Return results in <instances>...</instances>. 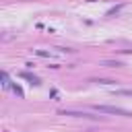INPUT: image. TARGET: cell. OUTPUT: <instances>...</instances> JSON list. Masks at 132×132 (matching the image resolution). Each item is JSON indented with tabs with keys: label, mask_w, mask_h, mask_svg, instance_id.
I'll return each mask as SVG.
<instances>
[{
	"label": "cell",
	"mask_w": 132,
	"mask_h": 132,
	"mask_svg": "<svg viewBox=\"0 0 132 132\" xmlns=\"http://www.w3.org/2000/svg\"><path fill=\"white\" fill-rule=\"evenodd\" d=\"M33 54L35 56H41V58H52V54L50 52H43V50H33Z\"/></svg>",
	"instance_id": "cell-4"
},
{
	"label": "cell",
	"mask_w": 132,
	"mask_h": 132,
	"mask_svg": "<svg viewBox=\"0 0 132 132\" xmlns=\"http://www.w3.org/2000/svg\"><path fill=\"white\" fill-rule=\"evenodd\" d=\"M2 85H4V87H10V82H8V74H6V72H2Z\"/></svg>",
	"instance_id": "cell-5"
},
{
	"label": "cell",
	"mask_w": 132,
	"mask_h": 132,
	"mask_svg": "<svg viewBox=\"0 0 132 132\" xmlns=\"http://www.w3.org/2000/svg\"><path fill=\"white\" fill-rule=\"evenodd\" d=\"M118 95H132V91H118Z\"/></svg>",
	"instance_id": "cell-7"
},
{
	"label": "cell",
	"mask_w": 132,
	"mask_h": 132,
	"mask_svg": "<svg viewBox=\"0 0 132 132\" xmlns=\"http://www.w3.org/2000/svg\"><path fill=\"white\" fill-rule=\"evenodd\" d=\"M91 82H99V85H116V80H109V78H93Z\"/></svg>",
	"instance_id": "cell-3"
},
{
	"label": "cell",
	"mask_w": 132,
	"mask_h": 132,
	"mask_svg": "<svg viewBox=\"0 0 132 132\" xmlns=\"http://www.w3.org/2000/svg\"><path fill=\"white\" fill-rule=\"evenodd\" d=\"M105 66H113V68H116V66H122V64H120V62H105Z\"/></svg>",
	"instance_id": "cell-6"
},
{
	"label": "cell",
	"mask_w": 132,
	"mask_h": 132,
	"mask_svg": "<svg viewBox=\"0 0 132 132\" xmlns=\"http://www.w3.org/2000/svg\"><path fill=\"white\" fill-rule=\"evenodd\" d=\"M21 76H23V78H27V80H31V85H35V87H37V85H41V80H39L35 74H29V72H21Z\"/></svg>",
	"instance_id": "cell-2"
},
{
	"label": "cell",
	"mask_w": 132,
	"mask_h": 132,
	"mask_svg": "<svg viewBox=\"0 0 132 132\" xmlns=\"http://www.w3.org/2000/svg\"><path fill=\"white\" fill-rule=\"evenodd\" d=\"M93 109H95V111H99V113H116V116H128V111H126V109H122V107H113V105H93Z\"/></svg>",
	"instance_id": "cell-1"
}]
</instances>
